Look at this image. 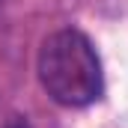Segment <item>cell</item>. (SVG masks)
<instances>
[{
	"label": "cell",
	"instance_id": "cell-1",
	"mask_svg": "<svg viewBox=\"0 0 128 128\" xmlns=\"http://www.w3.org/2000/svg\"><path fill=\"white\" fill-rule=\"evenodd\" d=\"M36 74L48 98L63 107H86L104 92L101 60L90 36L74 27H63L42 42Z\"/></svg>",
	"mask_w": 128,
	"mask_h": 128
},
{
	"label": "cell",
	"instance_id": "cell-2",
	"mask_svg": "<svg viewBox=\"0 0 128 128\" xmlns=\"http://www.w3.org/2000/svg\"><path fill=\"white\" fill-rule=\"evenodd\" d=\"M6 128H33L24 116H9V122H6Z\"/></svg>",
	"mask_w": 128,
	"mask_h": 128
}]
</instances>
